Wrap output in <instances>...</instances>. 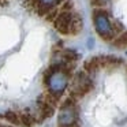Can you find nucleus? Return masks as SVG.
Listing matches in <instances>:
<instances>
[{
  "mask_svg": "<svg viewBox=\"0 0 127 127\" xmlns=\"http://www.w3.org/2000/svg\"><path fill=\"white\" fill-rule=\"evenodd\" d=\"M6 119L8 122H11L12 124H18V126H21V116H19V113L12 112V111H8V112L6 113Z\"/></svg>",
  "mask_w": 127,
  "mask_h": 127,
  "instance_id": "obj_2",
  "label": "nucleus"
},
{
  "mask_svg": "<svg viewBox=\"0 0 127 127\" xmlns=\"http://www.w3.org/2000/svg\"><path fill=\"white\" fill-rule=\"evenodd\" d=\"M92 89V81L88 75L83 71L78 72L74 77L71 85H70V93H71V97H78V96H83L86 94L89 90Z\"/></svg>",
  "mask_w": 127,
  "mask_h": 127,
  "instance_id": "obj_1",
  "label": "nucleus"
},
{
  "mask_svg": "<svg viewBox=\"0 0 127 127\" xmlns=\"http://www.w3.org/2000/svg\"><path fill=\"white\" fill-rule=\"evenodd\" d=\"M59 127H79L77 123H74V124H68V126H59Z\"/></svg>",
  "mask_w": 127,
  "mask_h": 127,
  "instance_id": "obj_4",
  "label": "nucleus"
},
{
  "mask_svg": "<svg viewBox=\"0 0 127 127\" xmlns=\"http://www.w3.org/2000/svg\"><path fill=\"white\" fill-rule=\"evenodd\" d=\"M58 0H40V3L44 4V6H52L53 3H56Z\"/></svg>",
  "mask_w": 127,
  "mask_h": 127,
  "instance_id": "obj_3",
  "label": "nucleus"
}]
</instances>
